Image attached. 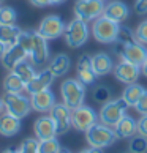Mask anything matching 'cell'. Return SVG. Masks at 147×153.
Listing matches in <instances>:
<instances>
[{
	"label": "cell",
	"mask_w": 147,
	"mask_h": 153,
	"mask_svg": "<svg viewBox=\"0 0 147 153\" xmlns=\"http://www.w3.org/2000/svg\"><path fill=\"white\" fill-rule=\"evenodd\" d=\"M62 150V145L57 137L38 140V153H59Z\"/></svg>",
	"instance_id": "obj_27"
},
{
	"label": "cell",
	"mask_w": 147,
	"mask_h": 153,
	"mask_svg": "<svg viewBox=\"0 0 147 153\" xmlns=\"http://www.w3.org/2000/svg\"><path fill=\"white\" fill-rule=\"evenodd\" d=\"M3 90L7 93H21L22 90H25V82L16 73L11 71L3 79Z\"/></svg>",
	"instance_id": "obj_24"
},
{
	"label": "cell",
	"mask_w": 147,
	"mask_h": 153,
	"mask_svg": "<svg viewBox=\"0 0 147 153\" xmlns=\"http://www.w3.org/2000/svg\"><path fill=\"white\" fill-rule=\"evenodd\" d=\"M134 35H136V41L141 44H147V19L143 21L138 25V29L134 30Z\"/></svg>",
	"instance_id": "obj_34"
},
{
	"label": "cell",
	"mask_w": 147,
	"mask_h": 153,
	"mask_svg": "<svg viewBox=\"0 0 147 153\" xmlns=\"http://www.w3.org/2000/svg\"><path fill=\"white\" fill-rule=\"evenodd\" d=\"M51 117H52V120L55 123V128H57L59 136L65 134L73 126V123H71V109L68 106H65L63 103H55L54 104V107L51 109Z\"/></svg>",
	"instance_id": "obj_11"
},
{
	"label": "cell",
	"mask_w": 147,
	"mask_h": 153,
	"mask_svg": "<svg viewBox=\"0 0 147 153\" xmlns=\"http://www.w3.org/2000/svg\"><path fill=\"white\" fill-rule=\"evenodd\" d=\"M52 81H54V74L49 71V68L41 70L40 73H37L32 81L25 85V92H29L30 95H33V93L41 92V90H46V88L51 87Z\"/></svg>",
	"instance_id": "obj_17"
},
{
	"label": "cell",
	"mask_w": 147,
	"mask_h": 153,
	"mask_svg": "<svg viewBox=\"0 0 147 153\" xmlns=\"http://www.w3.org/2000/svg\"><path fill=\"white\" fill-rule=\"evenodd\" d=\"M18 153H38V139L37 137L25 139L18 149Z\"/></svg>",
	"instance_id": "obj_31"
},
{
	"label": "cell",
	"mask_w": 147,
	"mask_h": 153,
	"mask_svg": "<svg viewBox=\"0 0 147 153\" xmlns=\"http://www.w3.org/2000/svg\"><path fill=\"white\" fill-rule=\"evenodd\" d=\"M30 3L33 5V7H38V8H43V7H48L49 3V0H30Z\"/></svg>",
	"instance_id": "obj_39"
},
{
	"label": "cell",
	"mask_w": 147,
	"mask_h": 153,
	"mask_svg": "<svg viewBox=\"0 0 147 153\" xmlns=\"http://www.w3.org/2000/svg\"><path fill=\"white\" fill-rule=\"evenodd\" d=\"M2 2H3V0H0V3H2Z\"/></svg>",
	"instance_id": "obj_47"
},
{
	"label": "cell",
	"mask_w": 147,
	"mask_h": 153,
	"mask_svg": "<svg viewBox=\"0 0 147 153\" xmlns=\"http://www.w3.org/2000/svg\"><path fill=\"white\" fill-rule=\"evenodd\" d=\"M29 59H30V63L33 66H43L49 59L48 39L43 38L37 32H33V44H32V51L29 54Z\"/></svg>",
	"instance_id": "obj_10"
},
{
	"label": "cell",
	"mask_w": 147,
	"mask_h": 153,
	"mask_svg": "<svg viewBox=\"0 0 147 153\" xmlns=\"http://www.w3.org/2000/svg\"><path fill=\"white\" fill-rule=\"evenodd\" d=\"M141 74V66L134 65V63H130L127 60H120L119 63L114 66V76L117 81H120L123 84H133L136 82V79Z\"/></svg>",
	"instance_id": "obj_12"
},
{
	"label": "cell",
	"mask_w": 147,
	"mask_h": 153,
	"mask_svg": "<svg viewBox=\"0 0 147 153\" xmlns=\"http://www.w3.org/2000/svg\"><path fill=\"white\" fill-rule=\"evenodd\" d=\"M11 71L16 73V74H18V76L22 79V81L25 82V85L33 79V76L37 74V73H35V66H33L30 62H27V60H24V62H21V63H18Z\"/></svg>",
	"instance_id": "obj_26"
},
{
	"label": "cell",
	"mask_w": 147,
	"mask_h": 153,
	"mask_svg": "<svg viewBox=\"0 0 147 153\" xmlns=\"http://www.w3.org/2000/svg\"><path fill=\"white\" fill-rule=\"evenodd\" d=\"M103 2H106V0H103Z\"/></svg>",
	"instance_id": "obj_48"
},
{
	"label": "cell",
	"mask_w": 147,
	"mask_h": 153,
	"mask_svg": "<svg viewBox=\"0 0 147 153\" xmlns=\"http://www.w3.org/2000/svg\"><path fill=\"white\" fill-rule=\"evenodd\" d=\"M92 70L97 76H106L111 71H114V62L106 52L95 54L92 57Z\"/></svg>",
	"instance_id": "obj_21"
},
{
	"label": "cell",
	"mask_w": 147,
	"mask_h": 153,
	"mask_svg": "<svg viewBox=\"0 0 147 153\" xmlns=\"http://www.w3.org/2000/svg\"><path fill=\"white\" fill-rule=\"evenodd\" d=\"M3 111H5V100L3 96H0V115L3 114Z\"/></svg>",
	"instance_id": "obj_42"
},
{
	"label": "cell",
	"mask_w": 147,
	"mask_h": 153,
	"mask_svg": "<svg viewBox=\"0 0 147 153\" xmlns=\"http://www.w3.org/2000/svg\"><path fill=\"white\" fill-rule=\"evenodd\" d=\"M18 13L11 7H0V25H16Z\"/></svg>",
	"instance_id": "obj_28"
},
{
	"label": "cell",
	"mask_w": 147,
	"mask_h": 153,
	"mask_svg": "<svg viewBox=\"0 0 147 153\" xmlns=\"http://www.w3.org/2000/svg\"><path fill=\"white\" fill-rule=\"evenodd\" d=\"M30 103L32 109L37 112H51V109L55 104V95L51 92L49 88L41 90L38 93L30 95Z\"/></svg>",
	"instance_id": "obj_15"
},
{
	"label": "cell",
	"mask_w": 147,
	"mask_h": 153,
	"mask_svg": "<svg viewBox=\"0 0 147 153\" xmlns=\"http://www.w3.org/2000/svg\"><path fill=\"white\" fill-rule=\"evenodd\" d=\"M5 100V112L18 117V118H24L30 114L32 111V103L30 98H27L22 93H5L3 96Z\"/></svg>",
	"instance_id": "obj_6"
},
{
	"label": "cell",
	"mask_w": 147,
	"mask_h": 153,
	"mask_svg": "<svg viewBox=\"0 0 147 153\" xmlns=\"http://www.w3.org/2000/svg\"><path fill=\"white\" fill-rule=\"evenodd\" d=\"M89 68H92V57L81 55L78 60V70H89Z\"/></svg>",
	"instance_id": "obj_36"
},
{
	"label": "cell",
	"mask_w": 147,
	"mask_h": 153,
	"mask_svg": "<svg viewBox=\"0 0 147 153\" xmlns=\"http://www.w3.org/2000/svg\"><path fill=\"white\" fill-rule=\"evenodd\" d=\"M59 153H71V152H70L68 149H62V150H60Z\"/></svg>",
	"instance_id": "obj_46"
},
{
	"label": "cell",
	"mask_w": 147,
	"mask_h": 153,
	"mask_svg": "<svg viewBox=\"0 0 147 153\" xmlns=\"http://www.w3.org/2000/svg\"><path fill=\"white\" fill-rule=\"evenodd\" d=\"M78 79L84 84V85H90V84L95 82L97 74H95V71L92 68H89V70H78Z\"/></svg>",
	"instance_id": "obj_33"
},
{
	"label": "cell",
	"mask_w": 147,
	"mask_h": 153,
	"mask_svg": "<svg viewBox=\"0 0 147 153\" xmlns=\"http://www.w3.org/2000/svg\"><path fill=\"white\" fill-rule=\"evenodd\" d=\"M63 38L66 44L71 49H78L86 44L87 38H89V27L87 22L82 19L75 18L71 22L65 25V32H63Z\"/></svg>",
	"instance_id": "obj_4"
},
{
	"label": "cell",
	"mask_w": 147,
	"mask_h": 153,
	"mask_svg": "<svg viewBox=\"0 0 147 153\" xmlns=\"http://www.w3.org/2000/svg\"><path fill=\"white\" fill-rule=\"evenodd\" d=\"M8 48H10V46H7L5 43H2V41H0V60L3 59V55H5V54H7Z\"/></svg>",
	"instance_id": "obj_41"
},
{
	"label": "cell",
	"mask_w": 147,
	"mask_h": 153,
	"mask_svg": "<svg viewBox=\"0 0 147 153\" xmlns=\"http://www.w3.org/2000/svg\"><path fill=\"white\" fill-rule=\"evenodd\" d=\"M71 123L78 131H84L90 129L97 123V112H95L90 106H79L76 109L71 111Z\"/></svg>",
	"instance_id": "obj_8"
},
{
	"label": "cell",
	"mask_w": 147,
	"mask_h": 153,
	"mask_svg": "<svg viewBox=\"0 0 147 153\" xmlns=\"http://www.w3.org/2000/svg\"><path fill=\"white\" fill-rule=\"evenodd\" d=\"M109 96H111V92L106 85H97L93 88V100L98 101V103H106L109 101Z\"/></svg>",
	"instance_id": "obj_32"
},
{
	"label": "cell",
	"mask_w": 147,
	"mask_h": 153,
	"mask_svg": "<svg viewBox=\"0 0 147 153\" xmlns=\"http://www.w3.org/2000/svg\"><path fill=\"white\" fill-rule=\"evenodd\" d=\"M21 35V29L18 25H0V41L7 46H13L18 43Z\"/></svg>",
	"instance_id": "obj_25"
},
{
	"label": "cell",
	"mask_w": 147,
	"mask_h": 153,
	"mask_svg": "<svg viewBox=\"0 0 147 153\" xmlns=\"http://www.w3.org/2000/svg\"><path fill=\"white\" fill-rule=\"evenodd\" d=\"M114 131L117 134L119 139H131L133 136H136L138 133V122L133 117L125 115L122 117V120L114 126Z\"/></svg>",
	"instance_id": "obj_20"
},
{
	"label": "cell",
	"mask_w": 147,
	"mask_h": 153,
	"mask_svg": "<svg viewBox=\"0 0 147 153\" xmlns=\"http://www.w3.org/2000/svg\"><path fill=\"white\" fill-rule=\"evenodd\" d=\"M60 92H62L63 104L68 106L71 111L84 104V100H86V85L79 79H65L60 85Z\"/></svg>",
	"instance_id": "obj_1"
},
{
	"label": "cell",
	"mask_w": 147,
	"mask_h": 153,
	"mask_svg": "<svg viewBox=\"0 0 147 153\" xmlns=\"http://www.w3.org/2000/svg\"><path fill=\"white\" fill-rule=\"evenodd\" d=\"M79 153H103V149H93V147H90V149L81 150Z\"/></svg>",
	"instance_id": "obj_40"
},
{
	"label": "cell",
	"mask_w": 147,
	"mask_h": 153,
	"mask_svg": "<svg viewBox=\"0 0 147 153\" xmlns=\"http://www.w3.org/2000/svg\"><path fill=\"white\" fill-rule=\"evenodd\" d=\"M134 109H136L141 115H147V90L139 98V101L136 103V106H134Z\"/></svg>",
	"instance_id": "obj_35"
},
{
	"label": "cell",
	"mask_w": 147,
	"mask_h": 153,
	"mask_svg": "<svg viewBox=\"0 0 147 153\" xmlns=\"http://www.w3.org/2000/svg\"><path fill=\"white\" fill-rule=\"evenodd\" d=\"M138 134L147 137V115H143L138 120Z\"/></svg>",
	"instance_id": "obj_37"
},
{
	"label": "cell",
	"mask_w": 147,
	"mask_h": 153,
	"mask_svg": "<svg viewBox=\"0 0 147 153\" xmlns=\"http://www.w3.org/2000/svg\"><path fill=\"white\" fill-rule=\"evenodd\" d=\"M2 153H18V150L16 149H7V150H3Z\"/></svg>",
	"instance_id": "obj_44"
},
{
	"label": "cell",
	"mask_w": 147,
	"mask_h": 153,
	"mask_svg": "<svg viewBox=\"0 0 147 153\" xmlns=\"http://www.w3.org/2000/svg\"><path fill=\"white\" fill-rule=\"evenodd\" d=\"M49 71L54 74V77H62V76H65L66 73L70 71V68H71V60L68 55H65V54H59V55H55V57L51 60V63H49Z\"/></svg>",
	"instance_id": "obj_22"
},
{
	"label": "cell",
	"mask_w": 147,
	"mask_h": 153,
	"mask_svg": "<svg viewBox=\"0 0 147 153\" xmlns=\"http://www.w3.org/2000/svg\"><path fill=\"white\" fill-rule=\"evenodd\" d=\"M144 92H146V88L141 85V84L133 82V84H128V85L125 87V90H123V93H122V98H123V101H125L128 106L134 107Z\"/></svg>",
	"instance_id": "obj_23"
},
{
	"label": "cell",
	"mask_w": 147,
	"mask_h": 153,
	"mask_svg": "<svg viewBox=\"0 0 147 153\" xmlns=\"http://www.w3.org/2000/svg\"><path fill=\"white\" fill-rule=\"evenodd\" d=\"M65 25L66 24L62 21V18H59V16H55V14H49L40 22L37 33H40V35L43 38H46V39H55L60 35H63Z\"/></svg>",
	"instance_id": "obj_9"
},
{
	"label": "cell",
	"mask_w": 147,
	"mask_h": 153,
	"mask_svg": "<svg viewBox=\"0 0 147 153\" xmlns=\"http://www.w3.org/2000/svg\"><path fill=\"white\" fill-rule=\"evenodd\" d=\"M116 41H120V43H123V44H130V43H134V41H136V35H134V32H133L131 29L120 25V29H119V35H117Z\"/></svg>",
	"instance_id": "obj_30"
},
{
	"label": "cell",
	"mask_w": 147,
	"mask_h": 153,
	"mask_svg": "<svg viewBox=\"0 0 147 153\" xmlns=\"http://www.w3.org/2000/svg\"><path fill=\"white\" fill-rule=\"evenodd\" d=\"M122 59L143 68L147 63V48L144 46V44L138 43V41L130 43V44L125 46V51H123V54H122Z\"/></svg>",
	"instance_id": "obj_13"
},
{
	"label": "cell",
	"mask_w": 147,
	"mask_h": 153,
	"mask_svg": "<svg viewBox=\"0 0 147 153\" xmlns=\"http://www.w3.org/2000/svg\"><path fill=\"white\" fill-rule=\"evenodd\" d=\"M106 3L103 0H78L75 3V16L82 21H95L103 16Z\"/></svg>",
	"instance_id": "obj_7"
},
{
	"label": "cell",
	"mask_w": 147,
	"mask_h": 153,
	"mask_svg": "<svg viewBox=\"0 0 147 153\" xmlns=\"http://www.w3.org/2000/svg\"><path fill=\"white\" fill-rule=\"evenodd\" d=\"M21 131V118L3 112L0 115V134L5 137H13Z\"/></svg>",
	"instance_id": "obj_19"
},
{
	"label": "cell",
	"mask_w": 147,
	"mask_h": 153,
	"mask_svg": "<svg viewBox=\"0 0 147 153\" xmlns=\"http://www.w3.org/2000/svg\"><path fill=\"white\" fill-rule=\"evenodd\" d=\"M33 131H35V137L38 140H46V139H52L57 136V128L51 115H43L38 117L33 125Z\"/></svg>",
	"instance_id": "obj_14"
},
{
	"label": "cell",
	"mask_w": 147,
	"mask_h": 153,
	"mask_svg": "<svg viewBox=\"0 0 147 153\" xmlns=\"http://www.w3.org/2000/svg\"><path fill=\"white\" fill-rule=\"evenodd\" d=\"M27 57H29L27 49L22 46V44L16 43V44H13V46L8 48L7 54H5L3 59H2V63H3V66L7 68V70H13L18 63L27 60Z\"/></svg>",
	"instance_id": "obj_16"
},
{
	"label": "cell",
	"mask_w": 147,
	"mask_h": 153,
	"mask_svg": "<svg viewBox=\"0 0 147 153\" xmlns=\"http://www.w3.org/2000/svg\"><path fill=\"white\" fill-rule=\"evenodd\" d=\"M128 107L130 106L123 101V98L109 100V101H106V103L101 106L100 114H98V120H100V123L106 125V126L114 128L116 125L122 120V117L127 115Z\"/></svg>",
	"instance_id": "obj_2"
},
{
	"label": "cell",
	"mask_w": 147,
	"mask_h": 153,
	"mask_svg": "<svg viewBox=\"0 0 147 153\" xmlns=\"http://www.w3.org/2000/svg\"><path fill=\"white\" fill-rule=\"evenodd\" d=\"M141 73H143V74H144V76L147 77V63H146V65H144L143 68H141Z\"/></svg>",
	"instance_id": "obj_45"
},
{
	"label": "cell",
	"mask_w": 147,
	"mask_h": 153,
	"mask_svg": "<svg viewBox=\"0 0 147 153\" xmlns=\"http://www.w3.org/2000/svg\"><path fill=\"white\" fill-rule=\"evenodd\" d=\"M86 139L93 149H106L119 139L114 128L106 126L103 123H95L90 129L86 131Z\"/></svg>",
	"instance_id": "obj_3"
},
{
	"label": "cell",
	"mask_w": 147,
	"mask_h": 153,
	"mask_svg": "<svg viewBox=\"0 0 147 153\" xmlns=\"http://www.w3.org/2000/svg\"><path fill=\"white\" fill-rule=\"evenodd\" d=\"M134 10H136V13H139V14H146L147 13V0H136Z\"/></svg>",
	"instance_id": "obj_38"
},
{
	"label": "cell",
	"mask_w": 147,
	"mask_h": 153,
	"mask_svg": "<svg viewBox=\"0 0 147 153\" xmlns=\"http://www.w3.org/2000/svg\"><path fill=\"white\" fill-rule=\"evenodd\" d=\"M130 14V10L128 7L120 0H116V2H111L104 7V11H103V16L108 18L111 21H116L120 24L122 21H125Z\"/></svg>",
	"instance_id": "obj_18"
},
{
	"label": "cell",
	"mask_w": 147,
	"mask_h": 153,
	"mask_svg": "<svg viewBox=\"0 0 147 153\" xmlns=\"http://www.w3.org/2000/svg\"><path fill=\"white\" fill-rule=\"evenodd\" d=\"M127 153H130V152H127Z\"/></svg>",
	"instance_id": "obj_49"
},
{
	"label": "cell",
	"mask_w": 147,
	"mask_h": 153,
	"mask_svg": "<svg viewBox=\"0 0 147 153\" xmlns=\"http://www.w3.org/2000/svg\"><path fill=\"white\" fill-rule=\"evenodd\" d=\"M120 24L116 21H111L104 16H100L93 21L92 25V35L100 43H114L119 35Z\"/></svg>",
	"instance_id": "obj_5"
},
{
	"label": "cell",
	"mask_w": 147,
	"mask_h": 153,
	"mask_svg": "<svg viewBox=\"0 0 147 153\" xmlns=\"http://www.w3.org/2000/svg\"><path fill=\"white\" fill-rule=\"evenodd\" d=\"M130 153H147V137L144 136H133L131 139H130Z\"/></svg>",
	"instance_id": "obj_29"
},
{
	"label": "cell",
	"mask_w": 147,
	"mask_h": 153,
	"mask_svg": "<svg viewBox=\"0 0 147 153\" xmlns=\"http://www.w3.org/2000/svg\"><path fill=\"white\" fill-rule=\"evenodd\" d=\"M65 0H49V3L51 5H59V3H63Z\"/></svg>",
	"instance_id": "obj_43"
}]
</instances>
